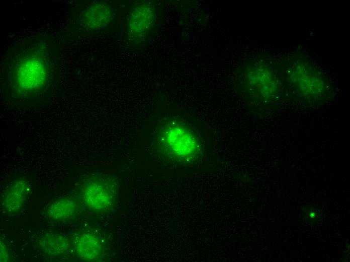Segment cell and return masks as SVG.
I'll list each match as a JSON object with an SVG mask.
<instances>
[{"label": "cell", "instance_id": "obj_4", "mask_svg": "<svg viewBox=\"0 0 350 262\" xmlns=\"http://www.w3.org/2000/svg\"><path fill=\"white\" fill-rule=\"evenodd\" d=\"M157 142L169 155L182 161L193 160L200 151L198 137L189 127L177 120H170L160 127Z\"/></svg>", "mask_w": 350, "mask_h": 262}, {"label": "cell", "instance_id": "obj_10", "mask_svg": "<svg viewBox=\"0 0 350 262\" xmlns=\"http://www.w3.org/2000/svg\"><path fill=\"white\" fill-rule=\"evenodd\" d=\"M39 249L45 254L52 256H60L66 253L69 248L67 238L60 234L47 233L38 241Z\"/></svg>", "mask_w": 350, "mask_h": 262}, {"label": "cell", "instance_id": "obj_3", "mask_svg": "<svg viewBox=\"0 0 350 262\" xmlns=\"http://www.w3.org/2000/svg\"><path fill=\"white\" fill-rule=\"evenodd\" d=\"M114 17V8L108 1L79 3L71 15L68 33L79 37L102 32L110 27Z\"/></svg>", "mask_w": 350, "mask_h": 262}, {"label": "cell", "instance_id": "obj_1", "mask_svg": "<svg viewBox=\"0 0 350 262\" xmlns=\"http://www.w3.org/2000/svg\"><path fill=\"white\" fill-rule=\"evenodd\" d=\"M1 90L10 103L38 105L53 94L60 79L56 40L39 34L16 44L1 63Z\"/></svg>", "mask_w": 350, "mask_h": 262}, {"label": "cell", "instance_id": "obj_13", "mask_svg": "<svg viewBox=\"0 0 350 262\" xmlns=\"http://www.w3.org/2000/svg\"><path fill=\"white\" fill-rule=\"evenodd\" d=\"M320 212L318 211L314 208H311L306 212V216L307 219L312 221H316L317 220L318 217L320 214Z\"/></svg>", "mask_w": 350, "mask_h": 262}, {"label": "cell", "instance_id": "obj_8", "mask_svg": "<svg viewBox=\"0 0 350 262\" xmlns=\"http://www.w3.org/2000/svg\"><path fill=\"white\" fill-rule=\"evenodd\" d=\"M290 74L291 84L300 94L308 97H318L321 95L323 87L320 78L313 72L307 69L300 70L299 67Z\"/></svg>", "mask_w": 350, "mask_h": 262}, {"label": "cell", "instance_id": "obj_9", "mask_svg": "<svg viewBox=\"0 0 350 262\" xmlns=\"http://www.w3.org/2000/svg\"><path fill=\"white\" fill-rule=\"evenodd\" d=\"M75 250L78 256L84 260L92 261L98 259L102 254V243L96 235L83 233L77 240Z\"/></svg>", "mask_w": 350, "mask_h": 262}, {"label": "cell", "instance_id": "obj_6", "mask_svg": "<svg viewBox=\"0 0 350 262\" xmlns=\"http://www.w3.org/2000/svg\"><path fill=\"white\" fill-rule=\"evenodd\" d=\"M156 10L151 2H142L132 9L127 20V31L129 39L137 44L144 41L154 25Z\"/></svg>", "mask_w": 350, "mask_h": 262}, {"label": "cell", "instance_id": "obj_7", "mask_svg": "<svg viewBox=\"0 0 350 262\" xmlns=\"http://www.w3.org/2000/svg\"><path fill=\"white\" fill-rule=\"evenodd\" d=\"M31 187L30 182L24 178H18L12 181L6 188L3 205L9 213L19 211L30 195Z\"/></svg>", "mask_w": 350, "mask_h": 262}, {"label": "cell", "instance_id": "obj_5", "mask_svg": "<svg viewBox=\"0 0 350 262\" xmlns=\"http://www.w3.org/2000/svg\"><path fill=\"white\" fill-rule=\"evenodd\" d=\"M81 193L83 201L89 208L97 212H105L110 209L115 203L116 186L111 178L96 175L84 182Z\"/></svg>", "mask_w": 350, "mask_h": 262}, {"label": "cell", "instance_id": "obj_12", "mask_svg": "<svg viewBox=\"0 0 350 262\" xmlns=\"http://www.w3.org/2000/svg\"><path fill=\"white\" fill-rule=\"evenodd\" d=\"M0 259L1 262L8 261L10 260V255L8 248L5 244L1 241L0 244Z\"/></svg>", "mask_w": 350, "mask_h": 262}, {"label": "cell", "instance_id": "obj_2", "mask_svg": "<svg viewBox=\"0 0 350 262\" xmlns=\"http://www.w3.org/2000/svg\"><path fill=\"white\" fill-rule=\"evenodd\" d=\"M237 83L243 94L255 104H272L280 94V83L275 74L261 63L243 67L238 74Z\"/></svg>", "mask_w": 350, "mask_h": 262}, {"label": "cell", "instance_id": "obj_11", "mask_svg": "<svg viewBox=\"0 0 350 262\" xmlns=\"http://www.w3.org/2000/svg\"><path fill=\"white\" fill-rule=\"evenodd\" d=\"M74 202L70 199L61 198L51 203L46 211L47 216L55 221L67 220L72 217L75 212Z\"/></svg>", "mask_w": 350, "mask_h": 262}]
</instances>
